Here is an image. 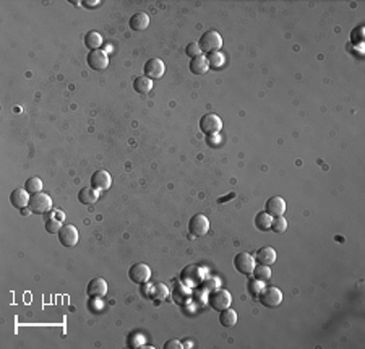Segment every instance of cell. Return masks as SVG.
<instances>
[{
  "mask_svg": "<svg viewBox=\"0 0 365 349\" xmlns=\"http://www.w3.org/2000/svg\"><path fill=\"white\" fill-rule=\"evenodd\" d=\"M198 46L201 49V52H206V54L219 52V49L223 47V36L214 29L206 31V33L201 34Z\"/></svg>",
  "mask_w": 365,
  "mask_h": 349,
  "instance_id": "6da1fadb",
  "label": "cell"
},
{
  "mask_svg": "<svg viewBox=\"0 0 365 349\" xmlns=\"http://www.w3.org/2000/svg\"><path fill=\"white\" fill-rule=\"evenodd\" d=\"M258 299L262 302V306L268 307V309H276L281 306V302H283V293L279 288L268 286L260 291Z\"/></svg>",
  "mask_w": 365,
  "mask_h": 349,
  "instance_id": "7a4b0ae2",
  "label": "cell"
},
{
  "mask_svg": "<svg viewBox=\"0 0 365 349\" xmlns=\"http://www.w3.org/2000/svg\"><path fill=\"white\" fill-rule=\"evenodd\" d=\"M28 208L31 210V213H36V215H44L52 208V200L47 193L44 192H37L32 193L29 197V203Z\"/></svg>",
  "mask_w": 365,
  "mask_h": 349,
  "instance_id": "3957f363",
  "label": "cell"
},
{
  "mask_svg": "<svg viewBox=\"0 0 365 349\" xmlns=\"http://www.w3.org/2000/svg\"><path fill=\"white\" fill-rule=\"evenodd\" d=\"M231 302H232L231 293L226 289H214L210 293V296H208V304H210V307L218 310V312L229 307Z\"/></svg>",
  "mask_w": 365,
  "mask_h": 349,
  "instance_id": "277c9868",
  "label": "cell"
},
{
  "mask_svg": "<svg viewBox=\"0 0 365 349\" xmlns=\"http://www.w3.org/2000/svg\"><path fill=\"white\" fill-rule=\"evenodd\" d=\"M210 231V219L205 215H193L188 221V232L195 237H203Z\"/></svg>",
  "mask_w": 365,
  "mask_h": 349,
  "instance_id": "5b68a950",
  "label": "cell"
},
{
  "mask_svg": "<svg viewBox=\"0 0 365 349\" xmlns=\"http://www.w3.org/2000/svg\"><path fill=\"white\" fill-rule=\"evenodd\" d=\"M221 128H223V120H221L219 115L216 114H205L203 117L200 119V130L205 135H216Z\"/></svg>",
  "mask_w": 365,
  "mask_h": 349,
  "instance_id": "8992f818",
  "label": "cell"
},
{
  "mask_svg": "<svg viewBox=\"0 0 365 349\" xmlns=\"http://www.w3.org/2000/svg\"><path fill=\"white\" fill-rule=\"evenodd\" d=\"M234 267L245 276H250L253 268H255V258H253L249 252H240L236 257H234Z\"/></svg>",
  "mask_w": 365,
  "mask_h": 349,
  "instance_id": "52a82bcc",
  "label": "cell"
},
{
  "mask_svg": "<svg viewBox=\"0 0 365 349\" xmlns=\"http://www.w3.org/2000/svg\"><path fill=\"white\" fill-rule=\"evenodd\" d=\"M128 278L135 284H146L151 278V268L146 263H135L128 270Z\"/></svg>",
  "mask_w": 365,
  "mask_h": 349,
  "instance_id": "ba28073f",
  "label": "cell"
},
{
  "mask_svg": "<svg viewBox=\"0 0 365 349\" xmlns=\"http://www.w3.org/2000/svg\"><path fill=\"white\" fill-rule=\"evenodd\" d=\"M86 62H88V67L93 68L94 72H102V70H106L109 65V57L101 49L89 50V54L86 57Z\"/></svg>",
  "mask_w": 365,
  "mask_h": 349,
  "instance_id": "9c48e42d",
  "label": "cell"
},
{
  "mask_svg": "<svg viewBox=\"0 0 365 349\" xmlns=\"http://www.w3.org/2000/svg\"><path fill=\"white\" fill-rule=\"evenodd\" d=\"M58 241L63 245V247H73L76 245L78 239H80V234H78V229L75 228L73 224H63L60 231L57 232Z\"/></svg>",
  "mask_w": 365,
  "mask_h": 349,
  "instance_id": "30bf717a",
  "label": "cell"
},
{
  "mask_svg": "<svg viewBox=\"0 0 365 349\" xmlns=\"http://www.w3.org/2000/svg\"><path fill=\"white\" fill-rule=\"evenodd\" d=\"M143 72L145 76H148L149 80H158L161 78L166 72V65L161 59H149L145 62V67H143Z\"/></svg>",
  "mask_w": 365,
  "mask_h": 349,
  "instance_id": "8fae6325",
  "label": "cell"
},
{
  "mask_svg": "<svg viewBox=\"0 0 365 349\" xmlns=\"http://www.w3.org/2000/svg\"><path fill=\"white\" fill-rule=\"evenodd\" d=\"M201 280H203V276H201V270L197 265H188L180 273V281L187 286H197L201 283Z\"/></svg>",
  "mask_w": 365,
  "mask_h": 349,
  "instance_id": "7c38bea8",
  "label": "cell"
},
{
  "mask_svg": "<svg viewBox=\"0 0 365 349\" xmlns=\"http://www.w3.org/2000/svg\"><path fill=\"white\" fill-rule=\"evenodd\" d=\"M112 185V177L107 171H96L93 176H91V187L94 190L101 192V190H107Z\"/></svg>",
  "mask_w": 365,
  "mask_h": 349,
  "instance_id": "4fadbf2b",
  "label": "cell"
},
{
  "mask_svg": "<svg viewBox=\"0 0 365 349\" xmlns=\"http://www.w3.org/2000/svg\"><path fill=\"white\" fill-rule=\"evenodd\" d=\"M86 293H88L89 297H93V299H96V297L106 296V293H107V283H106V280H102V278H93V280L88 283Z\"/></svg>",
  "mask_w": 365,
  "mask_h": 349,
  "instance_id": "5bb4252c",
  "label": "cell"
},
{
  "mask_svg": "<svg viewBox=\"0 0 365 349\" xmlns=\"http://www.w3.org/2000/svg\"><path fill=\"white\" fill-rule=\"evenodd\" d=\"M265 211L268 213L271 218L283 216L284 213H286V202H284V198H281V197H271L268 202H266Z\"/></svg>",
  "mask_w": 365,
  "mask_h": 349,
  "instance_id": "9a60e30c",
  "label": "cell"
},
{
  "mask_svg": "<svg viewBox=\"0 0 365 349\" xmlns=\"http://www.w3.org/2000/svg\"><path fill=\"white\" fill-rule=\"evenodd\" d=\"M28 195H29V193L26 192L24 189H15L10 193V203L15 206V208L23 210L29 203V197Z\"/></svg>",
  "mask_w": 365,
  "mask_h": 349,
  "instance_id": "2e32d148",
  "label": "cell"
},
{
  "mask_svg": "<svg viewBox=\"0 0 365 349\" xmlns=\"http://www.w3.org/2000/svg\"><path fill=\"white\" fill-rule=\"evenodd\" d=\"M255 262L260 265H266V267H271L273 263L276 262V250L273 247H262L255 255Z\"/></svg>",
  "mask_w": 365,
  "mask_h": 349,
  "instance_id": "e0dca14e",
  "label": "cell"
},
{
  "mask_svg": "<svg viewBox=\"0 0 365 349\" xmlns=\"http://www.w3.org/2000/svg\"><path fill=\"white\" fill-rule=\"evenodd\" d=\"M128 24H130V28H132V31L140 33V31H145L149 26V16L146 13H143V11H138V13L132 15Z\"/></svg>",
  "mask_w": 365,
  "mask_h": 349,
  "instance_id": "ac0fdd59",
  "label": "cell"
},
{
  "mask_svg": "<svg viewBox=\"0 0 365 349\" xmlns=\"http://www.w3.org/2000/svg\"><path fill=\"white\" fill-rule=\"evenodd\" d=\"M133 89L138 94H148L153 89V81L149 80L148 76L140 75L133 80Z\"/></svg>",
  "mask_w": 365,
  "mask_h": 349,
  "instance_id": "d6986e66",
  "label": "cell"
},
{
  "mask_svg": "<svg viewBox=\"0 0 365 349\" xmlns=\"http://www.w3.org/2000/svg\"><path fill=\"white\" fill-rule=\"evenodd\" d=\"M188 67H190V72L193 75H205L208 70H210L206 57H203V55H198V57H195V59H192Z\"/></svg>",
  "mask_w": 365,
  "mask_h": 349,
  "instance_id": "ffe728a7",
  "label": "cell"
},
{
  "mask_svg": "<svg viewBox=\"0 0 365 349\" xmlns=\"http://www.w3.org/2000/svg\"><path fill=\"white\" fill-rule=\"evenodd\" d=\"M97 198H99V193H97V190H94L93 187H84V189H81L80 193H78V200H80V203H83V205H93L97 202Z\"/></svg>",
  "mask_w": 365,
  "mask_h": 349,
  "instance_id": "44dd1931",
  "label": "cell"
},
{
  "mask_svg": "<svg viewBox=\"0 0 365 349\" xmlns=\"http://www.w3.org/2000/svg\"><path fill=\"white\" fill-rule=\"evenodd\" d=\"M219 323L226 328H232L234 325L237 323V312L232 309H224L221 310V315H219Z\"/></svg>",
  "mask_w": 365,
  "mask_h": 349,
  "instance_id": "7402d4cb",
  "label": "cell"
},
{
  "mask_svg": "<svg viewBox=\"0 0 365 349\" xmlns=\"http://www.w3.org/2000/svg\"><path fill=\"white\" fill-rule=\"evenodd\" d=\"M84 46H86L89 50H97L102 46V37L97 31H88L84 34Z\"/></svg>",
  "mask_w": 365,
  "mask_h": 349,
  "instance_id": "603a6c76",
  "label": "cell"
},
{
  "mask_svg": "<svg viewBox=\"0 0 365 349\" xmlns=\"http://www.w3.org/2000/svg\"><path fill=\"white\" fill-rule=\"evenodd\" d=\"M252 275H253V278H255L257 281L265 283V281H268L271 278V268L266 267V265H258V267L253 268Z\"/></svg>",
  "mask_w": 365,
  "mask_h": 349,
  "instance_id": "cb8c5ba5",
  "label": "cell"
},
{
  "mask_svg": "<svg viewBox=\"0 0 365 349\" xmlns=\"http://www.w3.org/2000/svg\"><path fill=\"white\" fill-rule=\"evenodd\" d=\"M271 216L266 211H260L258 215L255 216V226L257 229L260 231H268L271 228Z\"/></svg>",
  "mask_w": 365,
  "mask_h": 349,
  "instance_id": "d4e9b609",
  "label": "cell"
},
{
  "mask_svg": "<svg viewBox=\"0 0 365 349\" xmlns=\"http://www.w3.org/2000/svg\"><path fill=\"white\" fill-rule=\"evenodd\" d=\"M151 293H153L151 297L154 301H164V299H167V296H169L171 291H169V288L166 286L164 283H158V284H154V286H153Z\"/></svg>",
  "mask_w": 365,
  "mask_h": 349,
  "instance_id": "484cf974",
  "label": "cell"
},
{
  "mask_svg": "<svg viewBox=\"0 0 365 349\" xmlns=\"http://www.w3.org/2000/svg\"><path fill=\"white\" fill-rule=\"evenodd\" d=\"M206 60H208V67L213 68V70H218V68H221L224 65L226 57L221 52H211V54H208Z\"/></svg>",
  "mask_w": 365,
  "mask_h": 349,
  "instance_id": "4316f807",
  "label": "cell"
},
{
  "mask_svg": "<svg viewBox=\"0 0 365 349\" xmlns=\"http://www.w3.org/2000/svg\"><path fill=\"white\" fill-rule=\"evenodd\" d=\"M24 190L32 195V193H37V192H42V180L39 177H29L28 180L24 182Z\"/></svg>",
  "mask_w": 365,
  "mask_h": 349,
  "instance_id": "83f0119b",
  "label": "cell"
},
{
  "mask_svg": "<svg viewBox=\"0 0 365 349\" xmlns=\"http://www.w3.org/2000/svg\"><path fill=\"white\" fill-rule=\"evenodd\" d=\"M188 296H190V293H188V289L184 286V283H182V284H177V286L174 288L172 297H174V301L177 302V304H184V302L188 299Z\"/></svg>",
  "mask_w": 365,
  "mask_h": 349,
  "instance_id": "f1b7e54d",
  "label": "cell"
},
{
  "mask_svg": "<svg viewBox=\"0 0 365 349\" xmlns=\"http://www.w3.org/2000/svg\"><path fill=\"white\" fill-rule=\"evenodd\" d=\"M270 229L278 232V234H281V232H284L286 229H288V219H286L284 216H275L271 219V228Z\"/></svg>",
  "mask_w": 365,
  "mask_h": 349,
  "instance_id": "f546056e",
  "label": "cell"
},
{
  "mask_svg": "<svg viewBox=\"0 0 365 349\" xmlns=\"http://www.w3.org/2000/svg\"><path fill=\"white\" fill-rule=\"evenodd\" d=\"M60 228H62V219H58L55 216L47 218V221H45V231L50 232V234H57Z\"/></svg>",
  "mask_w": 365,
  "mask_h": 349,
  "instance_id": "4dcf8cb0",
  "label": "cell"
},
{
  "mask_svg": "<svg viewBox=\"0 0 365 349\" xmlns=\"http://www.w3.org/2000/svg\"><path fill=\"white\" fill-rule=\"evenodd\" d=\"M185 54L188 57H192V59H195V57H198L201 55V49L198 46V42H188L187 44V47H185Z\"/></svg>",
  "mask_w": 365,
  "mask_h": 349,
  "instance_id": "1f68e13d",
  "label": "cell"
},
{
  "mask_svg": "<svg viewBox=\"0 0 365 349\" xmlns=\"http://www.w3.org/2000/svg\"><path fill=\"white\" fill-rule=\"evenodd\" d=\"M250 293L253 294V296H258L260 294V291L263 289V283L262 281H257V280H253L252 283H250Z\"/></svg>",
  "mask_w": 365,
  "mask_h": 349,
  "instance_id": "d6a6232c",
  "label": "cell"
},
{
  "mask_svg": "<svg viewBox=\"0 0 365 349\" xmlns=\"http://www.w3.org/2000/svg\"><path fill=\"white\" fill-rule=\"evenodd\" d=\"M182 348L184 346H182V343L179 340H171L164 345V349H182Z\"/></svg>",
  "mask_w": 365,
  "mask_h": 349,
  "instance_id": "836d02e7",
  "label": "cell"
},
{
  "mask_svg": "<svg viewBox=\"0 0 365 349\" xmlns=\"http://www.w3.org/2000/svg\"><path fill=\"white\" fill-rule=\"evenodd\" d=\"M99 3H101L99 0H94V2H91V0H83V2H81V5L84 8H96Z\"/></svg>",
  "mask_w": 365,
  "mask_h": 349,
  "instance_id": "e575fe53",
  "label": "cell"
},
{
  "mask_svg": "<svg viewBox=\"0 0 365 349\" xmlns=\"http://www.w3.org/2000/svg\"><path fill=\"white\" fill-rule=\"evenodd\" d=\"M29 213H31V210H29V208H28V210H26V208H23V210H21V215H23V216H28Z\"/></svg>",
  "mask_w": 365,
  "mask_h": 349,
  "instance_id": "d590c367",
  "label": "cell"
}]
</instances>
